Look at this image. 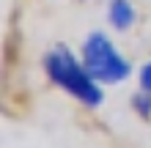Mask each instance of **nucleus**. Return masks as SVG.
Listing matches in <instances>:
<instances>
[{
	"instance_id": "nucleus-2",
	"label": "nucleus",
	"mask_w": 151,
	"mask_h": 148,
	"mask_svg": "<svg viewBox=\"0 0 151 148\" xmlns=\"http://www.w3.org/2000/svg\"><path fill=\"white\" fill-rule=\"evenodd\" d=\"M83 63L99 85H118L132 74L129 60L121 55L104 33L93 30L83 44Z\"/></svg>"
},
{
	"instance_id": "nucleus-4",
	"label": "nucleus",
	"mask_w": 151,
	"mask_h": 148,
	"mask_svg": "<svg viewBox=\"0 0 151 148\" xmlns=\"http://www.w3.org/2000/svg\"><path fill=\"white\" fill-rule=\"evenodd\" d=\"M132 107H135L137 115H143V118L148 121V118H151V93L140 88V93H135V96H132Z\"/></svg>"
},
{
	"instance_id": "nucleus-1",
	"label": "nucleus",
	"mask_w": 151,
	"mask_h": 148,
	"mask_svg": "<svg viewBox=\"0 0 151 148\" xmlns=\"http://www.w3.org/2000/svg\"><path fill=\"white\" fill-rule=\"evenodd\" d=\"M44 71H47L50 82H55L60 91H66L72 99H77L85 107H99L104 102L102 85L91 77L83 60H77L74 52L63 44L52 47L44 55Z\"/></svg>"
},
{
	"instance_id": "nucleus-5",
	"label": "nucleus",
	"mask_w": 151,
	"mask_h": 148,
	"mask_svg": "<svg viewBox=\"0 0 151 148\" xmlns=\"http://www.w3.org/2000/svg\"><path fill=\"white\" fill-rule=\"evenodd\" d=\"M140 88L151 93V60H148L143 69H140Z\"/></svg>"
},
{
	"instance_id": "nucleus-3",
	"label": "nucleus",
	"mask_w": 151,
	"mask_h": 148,
	"mask_svg": "<svg viewBox=\"0 0 151 148\" xmlns=\"http://www.w3.org/2000/svg\"><path fill=\"white\" fill-rule=\"evenodd\" d=\"M107 22L118 33H127L132 25L137 22V11L132 6V0H110L107 6Z\"/></svg>"
}]
</instances>
